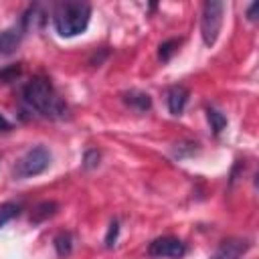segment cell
<instances>
[{
  "label": "cell",
  "mask_w": 259,
  "mask_h": 259,
  "mask_svg": "<svg viewBox=\"0 0 259 259\" xmlns=\"http://www.w3.org/2000/svg\"><path fill=\"white\" fill-rule=\"evenodd\" d=\"M99 160H101V154L91 148V150H87L85 156H83V168H85V170H93V168L99 166Z\"/></svg>",
  "instance_id": "e0dca14e"
},
{
  "label": "cell",
  "mask_w": 259,
  "mask_h": 259,
  "mask_svg": "<svg viewBox=\"0 0 259 259\" xmlns=\"http://www.w3.org/2000/svg\"><path fill=\"white\" fill-rule=\"evenodd\" d=\"M49 164H51V152L45 146H34L14 164L12 174L16 180H26L42 174L49 168Z\"/></svg>",
  "instance_id": "3957f363"
},
{
  "label": "cell",
  "mask_w": 259,
  "mask_h": 259,
  "mask_svg": "<svg viewBox=\"0 0 259 259\" xmlns=\"http://www.w3.org/2000/svg\"><path fill=\"white\" fill-rule=\"evenodd\" d=\"M53 245H55V251H57L59 257H69L71 251H73V235H71V233H65V231L59 233V235L55 237Z\"/></svg>",
  "instance_id": "7c38bea8"
},
{
  "label": "cell",
  "mask_w": 259,
  "mask_h": 259,
  "mask_svg": "<svg viewBox=\"0 0 259 259\" xmlns=\"http://www.w3.org/2000/svg\"><path fill=\"white\" fill-rule=\"evenodd\" d=\"M186 251V245L178 237H158L148 245V255L156 259H182Z\"/></svg>",
  "instance_id": "5b68a950"
},
{
  "label": "cell",
  "mask_w": 259,
  "mask_h": 259,
  "mask_svg": "<svg viewBox=\"0 0 259 259\" xmlns=\"http://www.w3.org/2000/svg\"><path fill=\"white\" fill-rule=\"evenodd\" d=\"M223 16H225V2L219 0H208L202 4V14H200V36L206 47H212L219 38L221 26H223Z\"/></svg>",
  "instance_id": "277c9868"
},
{
  "label": "cell",
  "mask_w": 259,
  "mask_h": 259,
  "mask_svg": "<svg viewBox=\"0 0 259 259\" xmlns=\"http://www.w3.org/2000/svg\"><path fill=\"white\" fill-rule=\"evenodd\" d=\"M117 235H119V223L113 219V221L109 223V229H107V235H105V247H107V249H111V247L115 245Z\"/></svg>",
  "instance_id": "ac0fdd59"
},
{
  "label": "cell",
  "mask_w": 259,
  "mask_h": 259,
  "mask_svg": "<svg viewBox=\"0 0 259 259\" xmlns=\"http://www.w3.org/2000/svg\"><path fill=\"white\" fill-rule=\"evenodd\" d=\"M57 210H59V202H55V200H42V202H38V204L32 208V212H30V223H32V225H40V223L49 221L51 217H55Z\"/></svg>",
  "instance_id": "30bf717a"
},
{
  "label": "cell",
  "mask_w": 259,
  "mask_h": 259,
  "mask_svg": "<svg viewBox=\"0 0 259 259\" xmlns=\"http://www.w3.org/2000/svg\"><path fill=\"white\" fill-rule=\"evenodd\" d=\"M24 34H26V30L20 22L0 30V55H12L20 47Z\"/></svg>",
  "instance_id": "52a82bcc"
},
{
  "label": "cell",
  "mask_w": 259,
  "mask_h": 259,
  "mask_svg": "<svg viewBox=\"0 0 259 259\" xmlns=\"http://www.w3.org/2000/svg\"><path fill=\"white\" fill-rule=\"evenodd\" d=\"M257 8H259V4H257V2L249 4V8H247V18H249L251 22H255V20H257Z\"/></svg>",
  "instance_id": "d6986e66"
},
{
  "label": "cell",
  "mask_w": 259,
  "mask_h": 259,
  "mask_svg": "<svg viewBox=\"0 0 259 259\" xmlns=\"http://www.w3.org/2000/svg\"><path fill=\"white\" fill-rule=\"evenodd\" d=\"M22 101L40 113L42 117L51 119H63L67 115V105L55 91L53 83L47 77H32L22 87Z\"/></svg>",
  "instance_id": "6da1fadb"
},
{
  "label": "cell",
  "mask_w": 259,
  "mask_h": 259,
  "mask_svg": "<svg viewBox=\"0 0 259 259\" xmlns=\"http://www.w3.org/2000/svg\"><path fill=\"white\" fill-rule=\"evenodd\" d=\"M123 103L127 107H132L134 111L138 113H146L152 109V97L146 93V91H140V89H130L123 93Z\"/></svg>",
  "instance_id": "9c48e42d"
},
{
  "label": "cell",
  "mask_w": 259,
  "mask_h": 259,
  "mask_svg": "<svg viewBox=\"0 0 259 259\" xmlns=\"http://www.w3.org/2000/svg\"><path fill=\"white\" fill-rule=\"evenodd\" d=\"M10 130H12V123H10V121L0 113V134H8Z\"/></svg>",
  "instance_id": "ffe728a7"
},
{
  "label": "cell",
  "mask_w": 259,
  "mask_h": 259,
  "mask_svg": "<svg viewBox=\"0 0 259 259\" xmlns=\"http://www.w3.org/2000/svg\"><path fill=\"white\" fill-rule=\"evenodd\" d=\"M188 89L184 85H172L166 93V103H168V109L172 115H180L188 103Z\"/></svg>",
  "instance_id": "ba28073f"
},
{
  "label": "cell",
  "mask_w": 259,
  "mask_h": 259,
  "mask_svg": "<svg viewBox=\"0 0 259 259\" xmlns=\"http://www.w3.org/2000/svg\"><path fill=\"white\" fill-rule=\"evenodd\" d=\"M206 117H208V123H210L212 134H214V136H221L223 130L227 127V117H225V113L219 111V109H214V107H208V109H206Z\"/></svg>",
  "instance_id": "4fadbf2b"
},
{
  "label": "cell",
  "mask_w": 259,
  "mask_h": 259,
  "mask_svg": "<svg viewBox=\"0 0 259 259\" xmlns=\"http://www.w3.org/2000/svg\"><path fill=\"white\" fill-rule=\"evenodd\" d=\"M45 10H42V6L40 4H32V6H28V10L22 14V18H20V24L24 26V30H28V28H36V26H42L45 24Z\"/></svg>",
  "instance_id": "8fae6325"
},
{
  "label": "cell",
  "mask_w": 259,
  "mask_h": 259,
  "mask_svg": "<svg viewBox=\"0 0 259 259\" xmlns=\"http://www.w3.org/2000/svg\"><path fill=\"white\" fill-rule=\"evenodd\" d=\"M20 65L16 63V65H8V67H4V69H0V81L2 83H10V81H16L18 77H20Z\"/></svg>",
  "instance_id": "2e32d148"
},
{
  "label": "cell",
  "mask_w": 259,
  "mask_h": 259,
  "mask_svg": "<svg viewBox=\"0 0 259 259\" xmlns=\"http://www.w3.org/2000/svg\"><path fill=\"white\" fill-rule=\"evenodd\" d=\"M180 42H182L180 38H170V40H164V42L158 47V59H160L162 63L170 61V59H172V55L178 51Z\"/></svg>",
  "instance_id": "9a60e30c"
},
{
  "label": "cell",
  "mask_w": 259,
  "mask_h": 259,
  "mask_svg": "<svg viewBox=\"0 0 259 259\" xmlns=\"http://www.w3.org/2000/svg\"><path fill=\"white\" fill-rule=\"evenodd\" d=\"M251 241L249 239H241V237H231L225 239L217 251L210 255V259H241L249 249H251Z\"/></svg>",
  "instance_id": "8992f818"
},
{
  "label": "cell",
  "mask_w": 259,
  "mask_h": 259,
  "mask_svg": "<svg viewBox=\"0 0 259 259\" xmlns=\"http://www.w3.org/2000/svg\"><path fill=\"white\" fill-rule=\"evenodd\" d=\"M91 18V6L87 2H77V0H65L59 2L53 8V24L55 30L61 36H77L81 34Z\"/></svg>",
  "instance_id": "7a4b0ae2"
},
{
  "label": "cell",
  "mask_w": 259,
  "mask_h": 259,
  "mask_svg": "<svg viewBox=\"0 0 259 259\" xmlns=\"http://www.w3.org/2000/svg\"><path fill=\"white\" fill-rule=\"evenodd\" d=\"M20 214V204L18 202H2L0 204V229L8 225L12 219Z\"/></svg>",
  "instance_id": "5bb4252c"
}]
</instances>
